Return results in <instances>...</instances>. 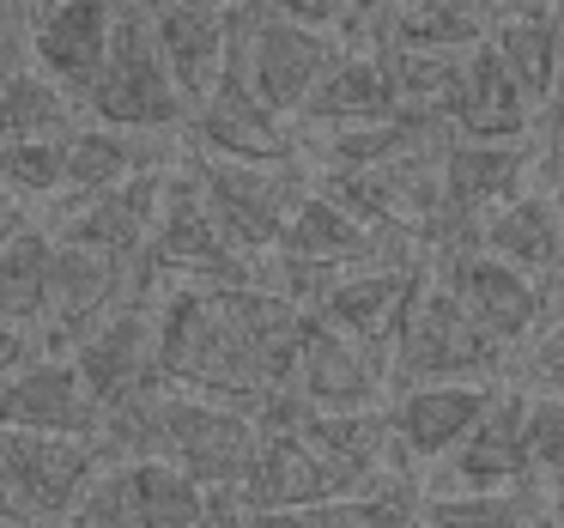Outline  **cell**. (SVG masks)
<instances>
[{"label":"cell","mask_w":564,"mask_h":528,"mask_svg":"<svg viewBox=\"0 0 564 528\" xmlns=\"http://www.w3.org/2000/svg\"><path fill=\"white\" fill-rule=\"evenodd\" d=\"M552 201H558V225H564V176L552 183Z\"/></svg>","instance_id":"60d3db41"},{"label":"cell","mask_w":564,"mask_h":528,"mask_svg":"<svg viewBox=\"0 0 564 528\" xmlns=\"http://www.w3.org/2000/svg\"><path fill=\"white\" fill-rule=\"evenodd\" d=\"M437 280H449L455 292L467 298V310H474L503 346H516V341H528V334L546 328V292L534 285V273L510 268V261L491 256V249H474V256L443 261Z\"/></svg>","instance_id":"2e32d148"},{"label":"cell","mask_w":564,"mask_h":528,"mask_svg":"<svg viewBox=\"0 0 564 528\" xmlns=\"http://www.w3.org/2000/svg\"><path fill=\"white\" fill-rule=\"evenodd\" d=\"M546 128L564 140V50H558V86H552V104H546Z\"/></svg>","instance_id":"74e56055"},{"label":"cell","mask_w":564,"mask_h":528,"mask_svg":"<svg viewBox=\"0 0 564 528\" xmlns=\"http://www.w3.org/2000/svg\"><path fill=\"white\" fill-rule=\"evenodd\" d=\"M147 261L159 285H261V256L237 249L225 225L213 219L195 159L171 171V195H164V219Z\"/></svg>","instance_id":"3957f363"},{"label":"cell","mask_w":564,"mask_h":528,"mask_svg":"<svg viewBox=\"0 0 564 528\" xmlns=\"http://www.w3.org/2000/svg\"><path fill=\"white\" fill-rule=\"evenodd\" d=\"M406 528H437V522H425V510H419V516H413V522H406Z\"/></svg>","instance_id":"7bdbcfd3"},{"label":"cell","mask_w":564,"mask_h":528,"mask_svg":"<svg viewBox=\"0 0 564 528\" xmlns=\"http://www.w3.org/2000/svg\"><path fill=\"white\" fill-rule=\"evenodd\" d=\"M491 31H498V7H491V0H401L370 50L467 55V50H479V43H491Z\"/></svg>","instance_id":"603a6c76"},{"label":"cell","mask_w":564,"mask_h":528,"mask_svg":"<svg viewBox=\"0 0 564 528\" xmlns=\"http://www.w3.org/2000/svg\"><path fill=\"white\" fill-rule=\"evenodd\" d=\"M13 7H31V13H37V0H13Z\"/></svg>","instance_id":"ee69618b"},{"label":"cell","mask_w":564,"mask_h":528,"mask_svg":"<svg viewBox=\"0 0 564 528\" xmlns=\"http://www.w3.org/2000/svg\"><path fill=\"white\" fill-rule=\"evenodd\" d=\"M171 164H176L171 134H134V128H110V122L67 134V188H74V201L110 195V188L134 183L147 171H171Z\"/></svg>","instance_id":"d6986e66"},{"label":"cell","mask_w":564,"mask_h":528,"mask_svg":"<svg viewBox=\"0 0 564 528\" xmlns=\"http://www.w3.org/2000/svg\"><path fill=\"white\" fill-rule=\"evenodd\" d=\"M0 183L19 201L67 188V140H0Z\"/></svg>","instance_id":"4dcf8cb0"},{"label":"cell","mask_w":564,"mask_h":528,"mask_svg":"<svg viewBox=\"0 0 564 528\" xmlns=\"http://www.w3.org/2000/svg\"><path fill=\"white\" fill-rule=\"evenodd\" d=\"M0 522H37L25 492H19V479H13V467H7V455H0Z\"/></svg>","instance_id":"8d00e7d4"},{"label":"cell","mask_w":564,"mask_h":528,"mask_svg":"<svg viewBox=\"0 0 564 528\" xmlns=\"http://www.w3.org/2000/svg\"><path fill=\"white\" fill-rule=\"evenodd\" d=\"M510 346L467 310V298L449 280L431 273L413 310L401 316V334L389 346L394 389H431V382H491L503 370Z\"/></svg>","instance_id":"6da1fadb"},{"label":"cell","mask_w":564,"mask_h":528,"mask_svg":"<svg viewBox=\"0 0 564 528\" xmlns=\"http://www.w3.org/2000/svg\"><path fill=\"white\" fill-rule=\"evenodd\" d=\"M67 358L104 413H122L128 401L159 389V292H140L122 310H110Z\"/></svg>","instance_id":"8992f818"},{"label":"cell","mask_w":564,"mask_h":528,"mask_svg":"<svg viewBox=\"0 0 564 528\" xmlns=\"http://www.w3.org/2000/svg\"><path fill=\"white\" fill-rule=\"evenodd\" d=\"M425 522L437 528H534V504L522 498V486L516 492H431L425 504Z\"/></svg>","instance_id":"f546056e"},{"label":"cell","mask_w":564,"mask_h":528,"mask_svg":"<svg viewBox=\"0 0 564 528\" xmlns=\"http://www.w3.org/2000/svg\"><path fill=\"white\" fill-rule=\"evenodd\" d=\"M171 171H147L134 183L110 188V195L74 201L62 213V244L98 249V256H116L128 268H147L152 237H159V219H164V195H171Z\"/></svg>","instance_id":"9c48e42d"},{"label":"cell","mask_w":564,"mask_h":528,"mask_svg":"<svg viewBox=\"0 0 564 528\" xmlns=\"http://www.w3.org/2000/svg\"><path fill=\"white\" fill-rule=\"evenodd\" d=\"M116 13H122V0H50V7H37L31 13L37 74H50L79 104H91L116 50Z\"/></svg>","instance_id":"ba28073f"},{"label":"cell","mask_w":564,"mask_h":528,"mask_svg":"<svg viewBox=\"0 0 564 528\" xmlns=\"http://www.w3.org/2000/svg\"><path fill=\"white\" fill-rule=\"evenodd\" d=\"M0 528H31V522H0Z\"/></svg>","instance_id":"bcb514c9"},{"label":"cell","mask_w":564,"mask_h":528,"mask_svg":"<svg viewBox=\"0 0 564 528\" xmlns=\"http://www.w3.org/2000/svg\"><path fill=\"white\" fill-rule=\"evenodd\" d=\"M237 37H243V55H249V79H256L261 104L273 116H304V104L316 98V86L340 67V37L334 31H316V25H292V19H268L256 7H237Z\"/></svg>","instance_id":"5b68a950"},{"label":"cell","mask_w":564,"mask_h":528,"mask_svg":"<svg viewBox=\"0 0 564 528\" xmlns=\"http://www.w3.org/2000/svg\"><path fill=\"white\" fill-rule=\"evenodd\" d=\"M74 91H62L50 74L7 67L0 74V140H67L74 134Z\"/></svg>","instance_id":"4316f807"},{"label":"cell","mask_w":564,"mask_h":528,"mask_svg":"<svg viewBox=\"0 0 564 528\" xmlns=\"http://www.w3.org/2000/svg\"><path fill=\"white\" fill-rule=\"evenodd\" d=\"M62 528H134V492H128V467L110 462L86 486V498L67 510Z\"/></svg>","instance_id":"1f68e13d"},{"label":"cell","mask_w":564,"mask_h":528,"mask_svg":"<svg viewBox=\"0 0 564 528\" xmlns=\"http://www.w3.org/2000/svg\"><path fill=\"white\" fill-rule=\"evenodd\" d=\"M558 522H564V516H558Z\"/></svg>","instance_id":"7dc6e473"},{"label":"cell","mask_w":564,"mask_h":528,"mask_svg":"<svg viewBox=\"0 0 564 528\" xmlns=\"http://www.w3.org/2000/svg\"><path fill=\"white\" fill-rule=\"evenodd\" d=\"M528 377L540 395H558L564 401V322H546L534 334V353H528Z\"/></svg>","instance_id":"836d02e7"},{"label":"cell","mask_w":564,"mask_h":528,"mask_svg":"<svg viewBox=\"0 0 564 528\" xmlns=\"http://www.w3.org/2000/svg\"><path fill=\"white\" fill-rule=\"evenodd\" d=\"M122 467H128V492H134V528H213V498L195 474H183L164 455Z\"/></svg>","instance_id":"d4e9b609"},{"label":"cell","mask_w":564,"mask_h":528,"mask_svg":"<svg viewBox=\"0 0 564 528\" xmlns=\"http://www.w3.org/2000/svg\"><path fill=\"white\" fill-rule=\"evenodd\" d=\"M152 25H159V50L171 62V79L200 110L219 91L225 62H231V13H200V7H183V0H152Z\"/></svg>","instance_id":"ffe728a7"},{"label":"cell","mask_w":564,"mask_h":528,"mask_svg":"<svg viewBox=\"0 0 564 528\" xmlns=\"http://www.w3.org/2000/svg\"><path fill=\"white\" fill-rule=\"evenodd\" d=\"M491 7H498V13H552L558 0H491Z\"/></svg>","instance_id":"f35d334b"},{"label":"cell","mask_w":564,"mask_h":528,"mask_svg":"<svg viewBox=\"0 0 564 528\" xmlns=\"http://www.w3.org/2000/svg\"><path fill=\"white\" fill-rule=\"evenodd\" d=\"M534 528H564V522H558V516H540V522H534Z\"/></svg>","instance_id":"b9f144b4"},{"label":"cell","mask_w":564,"mask_h":528,"mask_svg":"<svg viewBox=\"0 0 564 528\" xmlns=\"http://www.w3.org/2000/svg\"><path fill=\"white\" fill-rule=\"evenodd\" d=\"M268 19H292V25H316V31H346V0H249Z\"/></svg>","instance_id":"e575fe53"},{"label":"cell","mask_w":564,"mask_h":528,"mask_svg":"<svg viewBox=\"0 0 564 528\" xmlns=\"http://www.w3.org/2000/svg\"><path fill=\"white\" fill-rule=\"evenodd\" d=\"M346 492L352 486H346L297 431H261V455H256V467H249L237 504H243L249 516H285V510H310V504L346 498Z\"/></svg>","instance_id":"e0dca14e"},{"label":"cell","mask_w":564,"mask_h":528,"mask_svg":"<svg viewBox=\"0 0 564 528\" xmlns=\"http://www.w3.org/2000/svg\"><path fill=\"white\" fill-rule=\"evenodd\" d=\"M528 455H534V474L564 479V401L558 395H528Z\"/></svg>","instance_id":"d6a6232c"},{"label":"cell","mask_w":564,"mask_h":528,"mask_svg":"<svg viewBox=\"0 0 564 528\" xmlns=\"http://www.w3.org/2000/svg\"><path fill=\"white\" fill-rule=\"evenodd\" d=\"M389 382H394L389 377V353L346 341L340 328H328V322L310 316L304 353H297V382H292L310 407H328V413H377V401H382Z\"/></svg>","instance_id":"7c38bea8"},{"label":"cell","mask_w":564,"mask_h":528,"mask_svg":"<svg viewBox=\"0 0 564 528\" xmlns=\"http://www.w3.org/2000/svg\"><path fill=\"white\" fill-rule=\"evenodd\" d=\"M195 176H200V188H207L213 219H219L225 237H231L237 249H249V256L280 249L297 201L310 195V183L297 176V164H243V159L195 152Z\"/></svg>","instance_id":"277c9868"},{"label":"cell","mask_w":564,"mask_h":528,"mask_svg":"<svg viewBox=\"0 0 564 528\" xmlns=\"http://www.w3.org/2000/svg\"><path fill=\"white\" fill-rule=\"evenodd\" d=\"M183 7H200V13H237L243 0H183Z\"/></svg>","instance_id":"ab89813d"},{"label":"cell","mask_w":564,"mask_h":528,"mask_svg":"<svg viewBox=\"0 0 564 528\" xmlns=\"http://www.w3.org/2000/svg\"><path fill=\"white\" fill-rule=\"evenodd\" d=\"M389 116H406V98H401V86H394L382 50H370V55L346 50L340 67L316 86V98L304 104L297 122L328 134V128H365V122H389Z\"/></svg>","instance_id":"44dd1931"},{"label":"cell","mask_w":564,"mask_h":528,"mask_svg":"<svg viewBox=\"0 0 564 528\" xmlns=\"http://www.w3.org/2000/svg\"><path fill=\"white\" fill-rule=\"evenodd\" d=\"M491 50L510 62V74L522 79V91L534 104H552L558 86V50H564V25L552 13H498Z\"/></svg>","instance_id":"f1b7e54d"},{"label":"cell","mask_w":564,"mask_h":528,"mask_svg":"<svg viewBox=\"0 0 564 528\" xmlns=\"http://www.w3.org/2000/svg\"><path fill=\"white\" fill-rule=\"evenodd\" d=\"M425 280H431V261H382V268H352L328 298H322L316 322L340 328L346 341H358V346L389 353L394 334H401V316L413 310V298L425 292Z\"/></svg>","instance_id":"4fadbf2b"},{"label":"cell","mask_w":564,"mask_h":528,"mask_svg":"<svg viewBox=\"0 0 564 528\" xmlns=\"http://www.w3.org/2000/svg\"><path fill=\"white\" fill-rule=\"evenodd\" d=\"M50 298H55V237L25 225L13 244H0V322L37 328V322H50Z\"/></svg>","instance_id":"484cf974"},{"label":"cell","mask_w":564,"mask_h":528,"mask_svg":"<svg viewBox=\"0 0 564 528\" xmlns=\"http://www.w3.org/2000/svg\"><path fill=\"white\" fill-rule=\"evenodd\" d=\"M31 328H13V322H0V389H7V382L19 377V370L31 365Z\"/></svg>","instance_id":"d590c367"},{"label":"cell","mask_w":564,"mask_h":528,"mask_svg":"<svg viewBox=\"0 0 564 528\" xmlns=\"http://www.w3.org/2000/svg\"><path fill=\"white\" fill-rule=\"evenodd\" d=\"M7 67H13V62H7V50H0V74H7Z\"/></svg>","instance_id":"f6af8a7d"},{"label":"cell","mask_w":564,"mask_h":528,"mask_svg":"<svg viewBox=\"0 0 564 528\" xmlns=\"http://www.w3.org/2000/svg\"><path fill=\"white\" fill-rule=\"evenodd\" d=\"M195 140L213 159L297 164V140H292V128H285V116H273L268 104H261L256 79H249V55H243V37H237V19H231V62H225L219 91L195 110Z\"/></svg>","instance_id":"52a82bcc"},{"label":"cell","mask_w":564,"mask_h":528,"mask_svg":"<svg viewBox=\"0 0 564 528\" xmlns=\"http://www.w3.org/2000/svg\"><path fill=\"white\" fill-rule=\"evenodd\" d=\"M498 382H431V389H401V401L389 407L401 462H449L467 438L479 431V419L498 401Z\"/></svg>","instance_id":"5bb4252c"},{"label":"cell","mask_w":564,"mask_h":528,"mask_svg":"<svg viewBox=\"0 0 564 528\" xmlns=\"http://www.w3.org/2000/svg\"><path fill=\"white\" fill-rule=\"evenodd\" d=\"M419 516L413 492L401 479H382L370 492H346V498L310 504V510H285V516H249V528H406Z\"/></svg>","instance_id":"83f0119b"},{"label":"cell","mask_w":564,"mask_h":528,"mask_svg":"<svg viewBox=\"0 0 564 528\" xmlns=\"http://www.w3.org/2000/svg\"><path fill=\"white\" fill-rule=\"evenodd\" d=\"M528 171H534V147L510 140V147H486V140H455L443 152V188H449V207L491 219L498 207H510L516 195H528Z\"/></svg>","instance_id":"7402d4cb"},{"label":"cell","mask_w":564,"mask_h":528,"mask_svg":"<svg viewBox=\"0 0 564 528\" xmlns=\"http://www.w3.org/2000/svg\"><path fill=\"white\" fill-rule=\"evenodd\" d=\"M104 425H110V413L86 389L74 358H31L0 389V431H43V438H98L104 443Z\"/></svg>","instance_id":"30bf717a"},{"label":"cell","mask_w":564,"mask_h":528,"mask_svg":"<svg viewBox=\"0 0 564 528\" xmlns=\"http://www.w3.org/2000/svg\"><path fill=\"white\" fill-rule=\"evenodd\" d=\"M86 110L110 128H134V134H176L188 122L195 104L171 79V62L159 50V25H152V0H122L110 67H104Z\"/></svg>","instance_id":"7a4b0ae2"},{"label":"cell","mask_w":564,"mask_h":528,"mask_svg":"<svg viewBox=\"0 0 564 528\" xmlns=\"http://www.w3.org/2000/svg\"><path fill=\"white\" fill-rule=\"evenodd\" d=\"M449 128L455 140H486V147L528 140V128H534V98L522 91V79L510 74V62L491 43L467 50L462 79L449 91Z\"/></svg>","instance_id":"9a60e30c"},{"label":"cell","mask_w":564,"mask_h":528,"mask_svg":"<svg viewBox=\"0 0 564 528\" xmlns=\"http://www.w3.org/2000/svg\"><path fill=\"white\" fill-rule=\"evenodd\" d=\"M534 479L528 455V395H498L479 431L443 462V492H516Z\"/></svg>","instance_id":"ac0fdd59"},{"label":"cell","mask_w":564,"mask_h":528,"mask_svg":"<svg viewBox=\"0 0 564 528\" xmlns=\"http://www.w3.org/2000/svg\"><path fill=\"white\" fill-rule=\"evenodd\" d=\"M486 249L503 256L522 273H564V225H558V201L552 188H528L510 207H498L486 219Z\"/></svg>","instance_id":"cb8c5ba5"},{"label":"cell","mask_w":564,"mask_h":528,"mask_svg":"<svg viewBox=\"0 0 564 528\" xmlns=\"http://www.w3.org/2000/svg\"><path fill=\"white\" fill-rule=\"evenodd\" d=\"M0 455L13 467L37 522H67L86 486L104 474V443L98 438H43V431H0Z\"/></svg>","instance_id":"8fae6325"}]
</instances>
